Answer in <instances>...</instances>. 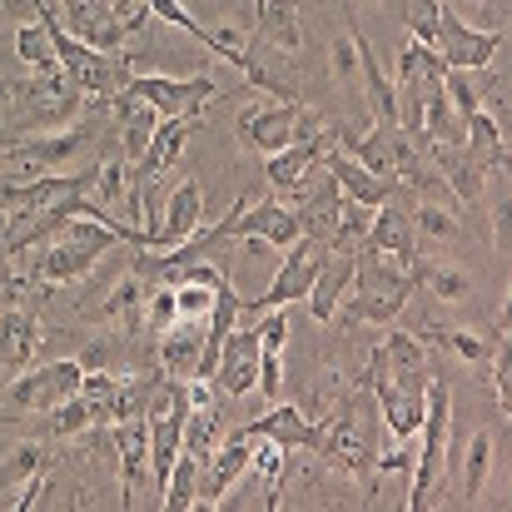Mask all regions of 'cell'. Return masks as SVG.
<instances>
[{"mask_svg": "<svg viewBox=\"0 0 512 512\" xmlns=\"http://www.w3.org/2000/svg\"><path fill=\"white\" fill-rule=\"evenodd\" d=\"M353 264H358V249H353V254H348V249H329V254H324V269H319V279H314V289H309V314H314V324H334L343 294H348V284H353Z\"/></svg>", "mask_w": 512, "mask_h": 512, "instance_id": "16", "label": "cell"}, {"mask_svg": "<svg viewBox=\"0 0 512 512\" xmlns=\"http://www.w3.org/2000/svg\"><path fill=\"white\" fill-rule=\"evenodd\" d=\"M259 393L269 403L284 398V353H274V348H259Z\"/></svg>", "mask_w": 512, "mask_h": 512, "instance_id": "38", "label": "cell"}, {"mask_svg": "<svg viewBox=\"0 0 512 512\" xmlns=\"http://www.w3.org/2000/svg\"><path fill=\"white\" fill-rule=\"evenodd\" d=\"M209 304H214V289H204V284H174V309H179V319H204Z\"/></svg>", "mask_w": 512, "mask_h": 512, "instance_id": "39", "label": "cell"}, {"mask_svg": "<svg viewBox=\"0 0 512 512\" xmlns=\"http://www.w3.org/2000/svg\"><path fill=\"white\" fill-rule=\"evenodd\" d=\"M508 214H512V204H508V194H503L498 209H493V244H498V254H508Z\"/></svg>", "mask_w": 512, "mask_h": 512, "instance_id": "43", "label": "cell"}, {"mask_svg": "<svg viewBox=\"0 0 512 512\" xmlns=\"http://www.w3.org/2000/svg\"><path fill=\"white\" fill-rule=\"evenodd\" d=\"M110 448L120 458V508H135L145 478H150V418H115Z\"/></svg>", "mask_w": 512, "mask_h": 512, "instance_id": "9", "label": "cell"}, {"mask_svg": "<svg viewBox=\"0 0 512 512\" xmlns=\"http://www.w3.org/2000/svg\"><path fill=\"white\" fill-rule=\"evenodd\" d=\"M324 170L334 174V184H339V194L343 199H358V204H368V209H378L383 199H393V179H383V174H373V170H363L353 155H343V150H329L324 155Z\"/></svg>", "mask_w": 512, "mask_h": 512, "instance_id": "17", "label": "cell"}, {"mask_svg": "<svg viewBox=\"0 0 512 512\" xmlns=\"http://www.w3.org/2000/svg\"><path fill=\"white\" fill-rule=\"evenodd\" d=\"M413 140L428 150L433 170L443 174V184H448L453 199H463V204H478V199H483V179H488V170H483L463 145H433V140H423V135H413Z\"/></svg>", "mask_w": 512, "mask_h": 512, "instance_id": "13", "label": "cell"}, {"mask_svg": "<svg viewBox=\"0 0 512 512\" xmlns=\"http://www.w3.org/2000/svg\"><path fill=\"white\" fill-rule=\"evenodd\" d=\"M448 418H453V388L428 378L423 393V423H418V458L408 473V512L433 503V488L448 478Z\"/></svg>", "mask_w": 512, "mask_h": 512, "instance_id": "1", "label": "cell"}, {"mask_svg": "<svg viewBox=\"0 0 512 512\" xmlns=\"http://www.w3.org/2000/svg\"><path fill=\"white\" fill-rule=\"evenodd\" d=\"M408 214H413V234H423V239H433V244H453V239L463 234V219H458V209H448V204L423 199V204L408 209Z\"/></svg>", "mask_w": 512, "mask_h": 512, "instance_id": "31", "label": "cell"}, {"mask_svg": "<svg viewBox=\"0 0 512 512\" xmlns=\"http://www.w3.org/2000/svg\"><path fill=\"white\" fill-rule=\"evenodd\" d=\"M428 339L438 343V348H448L453 358H463V363H488L493 358V343H483L478 334H468V329H428Z\"/></svg>", "mask_w": 512, "mask_h": 512, "instance_id": "35", "label": "cell"}, {"mask_svg": "<svg viewBox=\"0 0 512 512\" xmlns=\"http://www.w3.org/2000/svg\"><path fill=\"white\" fill-rule=\"evenodd\" d=\"M259 50L299 55L304 50V25H299V0H259V30L249 35Z\"/></svg>", "mask_w": 512, "mask_h": 512, "instance_id": "15", "label": "cell"}, {"mask_svg": "<svg viewBox=\"0 0 512 512\" xmlns=\"http://www.w3.org/2000/svg\"><path fill=\"white\" fill-rule=\"evenodd\" d=\"M10 45H15V60L25 65V75H50V70H60V60H55V40H50V25H45L40 15L20 20Z\"/></svg>", "mask_w": 512, "mask_h": 512, "instance_id": "24", "label": "cell"}, {"mask_svg": "<svg viewBox=\"0 0 512 512\" xmlns=\"http://www.w3.org/2000/svg\"><path fill=\"white\" fill-rule=\"evenodd\" d=\"M488 478H493V433L478 428L463 448V503H478Z\"/></svg>", "mask_w": 512, "mask_h": 512, "instance_id": "28", "label": "cell"}, {"mask_svg": "<svg viewBox=\"0 0 512 512\" xmlns=\"http://www.w3.org/2000/svg\"><path fill=\"white\" fill-rule=\"evenodd\" d=\"M363 249L388 254V259H398L403 269H413V259H418V234H413V214H408V204H403L398 189H393V199H383V204L373 209V224H368Z\"/></svg>", "mask_w": 512, "mask_h": 512, "instance_id": "10", "label": "cell"}, {"mask_svg": "<svg viewBox=\"0 0 512 512\" xmlns=\"http://www.w3.org/2000/svg\"><path fill=\"white\" fill-rule=\"evenodd\" d=\"M463 150L488 174H508V135H503V125H498L483 105H478V110L468 115V125H463Z\"/></svg>", "mask_w": 512, "mask_h": 512, "instance_id": "20", "label": "cell"}, {"mask_svg": "<svg viewBox=\"0 0 512 512\" xmlns=\"http://www.w3.org/2000/svg\"><path fill=\"white\" fill-rule=\"evenodd\" d=\"M324 244H314V239H294L289 249H284V259H279V274H274V284L264 289V299H239V319L244 324H254L259 314H269V309H289L294 299H309V289H314V279H319V269H324Z\"/></svg>", "mask_w": 512, "mask_h": 512, "instance_id": "3", "label": "cell"}, {"mask_svg": "<svg viewBox=\"0 0 512 512\" xmlns=\"http://www.w3.org/2000/svg\"><path fill=\"white\" fill-rule=\"evenodd\" d=\"M219 398H209V403H194L189 408V418H184V433H179V453H189V458H209L214 448H219Z\"/></svg>", "mask_w": 512, "mask_h": 512, "instance_id": "25", "label": "cell"}, {"mask_svg": "<svg viewBox=\"0 0 512 512\" xmlns=\"http://www.w3.org/2000/svg\"><path fill=\"white\" fill-rule=\"evenodd\" d=\"M50 468V448L40 443V438H25V443H15L10 453H5V463H0V478H5V488L15 493L20 483H30L35 473H45Z\"/></svg>", "mask_w": 512, "mask_h": 512, "instance_id": "29", "label": "cell"}, {"mask_svg": "<svg viewBox=\"0 0 512 512\" xmlns=\"http://www.w3.org/2000/svg\"><path fill=\"white\" fill-rule=\"evenodd\" d=\"M443 95L453 100V110L468 120L473 110H478V85H473V70H453V65H443Z\"/></svg>", "mask_w": 512, "mask_h": 512, "instance_id": "37", "label": "cell"}, {"mask_svg": "<svg viewBox=\"0 0 512 512\" xmlns=\"http://www.w3.org/2000/svg\"><path fill=\"white\" fill-rule=\"evenodd\" d=\"M358 5H368V10H378V5H383V0H358Z\"/></svg>", "mask_w": 512, "mask_h": 512, "instance_id": "44", "label": "cell"}, {"mask_svg": "<svg viewBox=\"0 0 512 512\" xmlns=\"http://www.w3.org/2000/svg\"><path fill=\"white\" fill-rule=\"evenodd\" d=\"M408 309V294H363V289H348L343 294V324L348 329H388L398 314Z\"/></svg>", "mask_w": 512, "mask_h": 512, "instance_id": "23", "label": "cell"}, {"mask_svg": "<svg viewBox=\"0 0 512 512\" xmlns=\"http://www.w3.org/2000/svg\"><path fill=\"white\" fill-rule=\"evenodd\" d=\"M408 274H413V284H418L428 299H438V304H468V299H473V279H468L458 264H443V259L418 254Z\"/></svg>", "mask_w": 512, "mask_h": 512, "instance_id": "21", "label": "cell"}, {"mask_svg": "<svg viewBox=\"0 0 512 512\" xmlns=\"http://www.w3.org/2000/svg\"><path fill=\"white\" fill-rule=\"evenodd\" d=\"M199 348H204V319H174L170 329L160 334V348H155L160 373H170V378H194Z\"/></svg>", "mask_w": 512, "mask_h": 512, "instance_id": "19", "label": "cell"}, {"mask_svg": "<svg viewBox=\"0 0 512 512\" xmlns=\"http://www.w3.org/2000/svg\"><path fill=\"white\" fill-rule=\"evenodd\" d=\"M224 239H244V234H254V239H264L269 249H289L294 239H299V214L284 204V199H259V204H249L244 194L234 199V209L214 224Z\"/></svg>", "mask_w": 512, "mask_h": 512, "instance_id": "7", "label": "cell"}, {"mask_svg": "<svg viewBox=\"0 0 512 512\" xmlns=\"http://www.w3.org/2000/svg\"><path fill=\"white\" fill-rule=\"evenodd\" d=\"M348 289H363V294H413V274L388 254H373V249H358V264H353V284Z\"/></svg>", "mask_w": 512, "mask_h": 512, "instance_id": "22", "label": "cell"}, {"mask_svg": "<svg viewBox=\"0 0 512 512\" xmlns=\"http://www.w3.org/2000/svg\"><path fill=\"white\" fill-rule=\"evenodd\" d=\"M304 115V100H274V105H249L234 120L239 150L244 155H274L284 145H294V125Z\"/></svg>", "mask_w": 512, "mask_h": 512, "instance_id": "8", "label": "cell"}, {"mask_svg": "<svg viewBox=\"0 0 512 512\" xmlns=\"http://www.w3.org/2000/svg\"><path fill=\"white\" fill-rule=\"evenodd\" d=\"M368 224H373V209L368 204H358V199H339V224H334V239H329V249H363V239H368Z\"/></svg>", "mask_w": 512, "mask_h": 512, "instance_id": "32", "label": "cell"}, {"mask_svg": "<svg viewBox=\"0 0 512 512\" xmlns=\"http://www.w3.org/2000/svg\"><path fill=\"white\" fill-rule=\"evenodd\" d=\"M378 358H383V373L398 383V388H413L423 393L428 388V343L408 329H393L388 339L378 343Z\"/></svg>", "mask_w": 512, "mask_h": 512, "instance_id": "14", "label": "cell"}, {"mask_svg": "<svg viewBox=\"0 0 512 512\" xmlns=\"http://www.w3.org/2000/svg\"><path fill=\"white\" fill-rule=\"evenodd\" d=\"M115 353H120V348H115V343H110V339H95V343H90V348H85V358H80V368H110V363H115Z\"/></svg>", "mask_w": 512, "mask_h": 512, "instance_id": "41", "label": "cell"}, {"mask_svg": "<svg viewBox=\"0 0 512 512\" xmlns=\"http://www.w3.org/2000/svg\"><path fill=\"white\" fill-rule=\"evenodd\" d=\"M20 299H25V279L15 274L10 249H5V229H0V309H10V304H20Z\"/></svg>", "mask_w": 512, "mask_h": 512, "instance_id": "40", "label": "cell"}, {"mask_svg": "<svg viewBox=\"0 0 512 512\" xmlns=\"http://www.w3.org/2000/svg\"><path fill=\"white\" fill-rule=\"evenodd\" d=\"M438 55H443V65H453V70H488L493 60H498V50H503V30H478V25H468L448 0L438 5V45H433Z\"/></svg>", "mask_w": 512, "mask_h": 512, "instance_id": "6", "label": "cell"}, {"mask_svg": "<svg viewBox=\"0 0 512 512\" xmlns=\"http://www.w3.org/2000/svg\"><path fill=\"white\" fill-rule=\"evenodd\" d=\"M125 179H130V160H125V155H110V160H100L95 184H90V199H95L100 209L120 204V199H125Z\"/></svg>", "mask_w": 512, "mask_h": 512, "instance_id": "34", "label": "cell"}, {"mask_svg": "<svg viewBox=\"0 0 512 512\" xmlns=\"http://www.w3.org/2000/svg\"><path fill=\"white\" fill-rule=\"evenodd\" d=\"M199 503V458H189V453H179L170 468V483H165V493H160V508L165 512H189Z\"/></svg>", "mask_w": 512, "mask_h": 512, "instance_id": "30", "label": "cell"}, {"mask_svg": "<svg viewBox=\"0 0 512 512\" xmlns=\"http://www.w3.org/2000/svg\"><path fill=\"white\" fill-rule=\"evenodd\" d=\"M199 224H204V184L199 179H179V189H170V199L160 204V224H155L145 249H174Z\"/></svg>", "mask_w": 512, "mask_h": 512, "instance_id": "12", "label": "cell"}, {"mask_svg": "<svg viewBox=\"0 0 512 512\" xmlns=\"http://www.w3.org/2000/svg\"><path fill=\"white\" fill-rule=\"evenodd\" d=\"M174 319H179V309H174V284H150V294H145V329L160 339Z\"/></svg>", "mask_w": 512, "mask_h": 512, "instance_id": "36", "label": "cell"}, {"mask_svg": "<svg viewBox=\"0 0 512 512\" xmlns=\"http://www.w3.org/2000/svg\"><path fill=\"white\" fill-rule=\"evenodd\" d=\"M239 438H274L284 453H314V448H319V438H324V423H319V418H309V413H304V408H294V403H274L264 418L244 423V428H239Z\"/></svg>", "mask_w": 512, "mask_h": 512, "instance_id": "11", "label": "cell"}, {"mask_svg": "<svg viewBox=\"0 0 512 512\" xmlns=\"http://www.w3.org/2000/svg\"><path fill=\"white\" fill-rule=\"evenodd\" d=\"M329 75H334V85H339V90H358V85H363L358 30H348V35H339V40L329 45Z\"/></svg>", "mask_w": 512, "mask_h": 512, "instance_id": "33", "label": "cell"}, {"mask_svg": "<svg viewBox=\"0 0 512 512\" xmlns=\"http://www.w3.org/2000/svg\"><path fill=\"white\" fill-rule=\"evenodd\" d=\"M125 95L145 100L160 120L165 115H204L209 100H234L209 75H165V70H135L130 85H125Z\"/></svg>", "mask_w": 512, "mask_h": 512, "instance_id": "2", "label": "cell"}, {"mask_svg": "<svg viewBox=\"0 0 512 512\" xmlns=\"http://www.w3.org/2000/svg\"><path fill=\"white\" fill-rule=\"evenodd\" d=\"M120 378H125V373H110V368H85V378H80V398H85V408H90L95 428H110V423H115Z\"/></svg>", "mask_w": 512, "mask_h": 512, "instance_id": "26", "label": "cell"}, {"mask_svg": "<svg viewBox=\"0 0 512 512\" xmlns=\"http://www.w3.org/2000/svg\"><path fill=\"white\" fill-rule=\"evenodd\" d=\"M468 5H483V0H468Z\"/></svg>", "mask_w": 512, "mask_h": 512, "instance_id": "45", "label": "cell"}, {"mask_svg": "<svg viewBox=\"0 0 512 512\" xmlns=\"http://www.w3.org/2000/svg\"><path fill=\"white\" fill-rule=\"evenodd\" d=\"M339 478H353V483H373V443H368V418L343 403L339 413L324 423V438L314 448Z\"/></svg>", "mask_w": 512, "mask_h": 512, "instance_id": "4", "label": "cell"}, {"mask_svg": "<svg viewBox=\"0 0 512 512\" xmlns=\"http://www.w3.org/2000/svg\"><path fill=\"white\" fill-rule=\"evenodd\" d=\"M90 428H95V418H90V408H85L80 393H70V398H60L50 413H40V433H45V438H60V443L85 438Z\"/></svg>", "mask_w": 512, "mask_h": 512, "instance_id": "27", "label": "cell"}, {"mask_svg": "<svg viewBox=\"0 0 512 512\" xmlns=\"http://www.w3.org/2000/svg\"><path fill=\"white\" fill-rule=\"evenodd\" d=\"M35 343H40V319L20 304L0 309V368L5 373H25L30 358H35Z\"/></svg>", "mask_w": 512, "mask_h": 512, "instance_id": "18", "label": "cell"}, {"mask_svg": "<svg viewBox=\"0 0 512 512\" xmlns=\"http://www.w3.org/2000/svg\"><path fill=\"white\" fill-rule=\"evenodd\" d=\"M30 15H35V0H0V30H10Z\"/></svg>", "mask_w": 512, "mask_h": 512, "instance_id": "42", "label": "cell"}, {"mask_svg": "<svg viewBox=\"0 0 512 512\" xmlns=\"http://www.w3.org/2000/svg\"><path fill=\"white\" fill-rule=\"evenodd\" d=\"M80 358H55V363H40V368H25L5 383V403L20 408V413H50L60 398L80 393Z\"/></svg>", "mask_w": 512, "mask_h": 512, "instance_id": "5", "label": "cell"}]
</instances>
